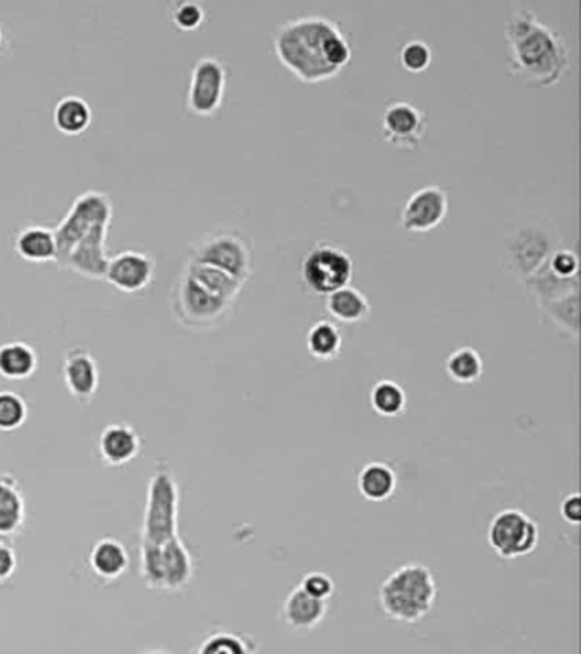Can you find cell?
<instances>
[{
	"label": "cell",
	"instance_id": "1",
	"mask_svg": "<svg viewBox=\"0 0 581 654\" xmlns=\"http://www.w3.org/2000/svg\"><path fill=\"white\" fill-rule=\"evenodd\" d=\"M178 486L168 467L150 481L143 535V576L152 588L180 590L193 576V561L178 539Z\"/></svg>",
	"mask_w": 581,
	"mask_h": 654
},
{
	"label": "cell",
	"instance_id": "2",
	"mask_svg": "<svg viewBox=\"0 0 581 654\" xmlns=\"http://www.w3.org/2000/svg\"><path fill=\"white\" fill-rule=\"evenodd\" d=\"M278 60L308 84L328 81L350 63L351 44L340 24L321 14L282 22L274 31Z\"/></svg>",
	"mask_w": 581,
	"mask_h": 654
},
{
	"label": "cell",
	"instance_id": "3",
	"mask_svg": "<svg viewBox=\"0 0 581 654\" xmlns=\"http://www.w3.org/2000/svg\"><path fill=\"white\" fill-rule=\"evenodd\" d=\"M509 67L527 84H558L570 70V48L558 31L530 9H517L504 24Z\"/></svg>",
	"mask_w": 581,
	"mask_h": 654
},
{
	"label": "cell",
	"instance_id": "4",
	"mask_svg": "<svg viewBox=\"0 0 581 654\" xmlns=\"http://www.w3.org/2000/svg\"><path fill=\"white\" fill-rule=\"evenodd\" d=\"M439 596L432 570L420 563H408L392 571L379 586V605L385 617L404 624H417L433 611Z\"/></svg>",
	"mask_w": 581,
	"mask_h": 654
},
{
	"label": "cell",
	"instance_id": "5",
	"mask_svg": "<svg viewBox=\"0 0 581 654\" xmlns=\"http://www.w3.org/2000/svg\"><path fill=\"white\" fill-rule=\"evenodd\" d=\"M234 300L223 299L194 282L181 270L171 289V308L176 319L190 330L219 328L231 312Z\"/></svg>",
	"mask_w": 581,
	"mask_h": 654
},
{
	"label": "cell",
	"instance_id": "6",
	"mask_svg": "<svg viewBox=\"0 0 581 654\" xmlns=\"http://www.w3.org/2000/svg\"><path fill=\"white\" fill-rule=\"evenodd\" d=\"M113 203L103 191L88 190L79 194L67 210L66 217L53 229L59 245L57 260H62L73 245L99 228H110Z\"/></svg>",
	"mask_w": 581,
	"mask_h": 654
},
{
	"label": "cell",
	"instance_id": "7",
	"mask_svg": "<svg viewBox=\"0 0 581 654\" xmlns=\"http://www.w3.org/2000/svg\"><path fill=\"white\" fill-rule=\"evenodd\" d=\"M190 260L210 264L246 283L251 274V249L239 232H207L191 244Z\"/></svg>",
	"mask_w": 581,
	"mask_h": 654
},
{
	"label": "cell",
	"instance_id": "8",
	"mask_svg": "<svg viewBox=\"0 0 581 654\" xmlns=\"http://www.w3.org/2000/svg\"><path fill=\"white\" fill-rule=\"evenodd\" d=\"M487 537L501 560L513 561L529 556L538 549L541 531L522 510L504 509L491 520Z\"/></svg>",
	"mask_w": 581,
	"mask_h": 654
},
{
	"label": "cell",
	"instance_id": "9",
	"mask_svg": "<svg viewBox=\"0 0 581 654\" xmlns=\"http://www.w3.org/2000/svg\"><path fill=\"white\" fill-rule=\"evenodd\" d=\"M305 285L318 295H330L347 286L353 276V260L333 242H318L309 251L300 268Z\"/></svg>",
	"mask_w": 581,
	"mask_h": 654
},
{
	"label": "cell",
	"instance_id": "10",
	"mask_svg": "<svg viewBox=\"0 0 581 654\" xmlns=\"http://www.w3.org/2000/svg\"><path fill=\"white\" fill-rule=\"evenodd\" d=\"M558 248V239L539 223H527L504 242V261L520 282L529 279Z\"/></svg>",
	"mask_w": 581,
	"mask_h": 654
},
{
	"label": "cell",
	"instance_id": "11",
	"mask_svg": "<svg viewBox=\"0 0 581 654\" xmlns=\"http://www.w3.org/2000/svg\"><path fill=\"white\" fill-rule=\"evenodd\" d=\"M227 88V67L217 57H201L191 70L188 85V110L198 117H210L219 110Z\"/></svg>",
	"mask_w": 581,
	"mask_h": 654
},
{
	"label": "cell",
	"instance_id": "12",
	"mask_svg": "<svg viewBox=\"0 0 581 654\" xmlns=\"http://www.w3.org/2000/svg\"><path fill=\"white\" fill-rule=\"evenodd\" d=\"M104 279L121 292H142L154 282V256L140 249H124L110 256Z\"/></svg>",
	"mask_w": 581,
	"mask_h": 654
},
{
	"label": "cell",
	"instance_id": "13",
	"mask_svg": "<svg viewBox=\"0 0 581 654\" xmlns=\"http://www.w3.org/2000/svg\"><path fill=\"white\" fill-rule=\"evenodd\" d=\"M449 210V197L437 184L414 191L402 207L401 225L410 232H428L435 229Z\"/></svg>",
	"mask_w": 581,
	"mask_h": 654
},
{
	"label": "cell",
	"instance_id": "14",
	"mask_svg": "<svg viewBox=\"0 0 581 654\" xmlns=\"http://www.w3.org/2000/svg\"><path fill=\"white\" fill-rule=\"evenodd\" d=\"M427 114L407 101H395L382 114V135L392 145L413 149L423 139Z\"/></svg>",
	"mask_w": 581,
	"mask_h": 654
},
{
	"label": "cell",
	"instance_id": "15",
	"mask_svg": "<svg viewBox=\"0 0 581 654\" xmlns=\"http://www.w3.org/2000/svg\"><path fill=\"white\" fill-rule=\"evenodd\" d=\"M108 232H110V228L96 229L73 245L69 253L57 263L60 268L76 271L88 279H104L108 261H110L107 253Z\"/></svg>",
	"mask_w": 581,
	"mask_h": 654
},
{
	"label": "cell",
	"instance_id": "16",
	"mask_svg": "<svg viewBox=\"0 0 581 654\" xmlns=\"http://www.w3.org/2000/svg\"><path fill=\"white\" fill-rule=\"evenodd\" d=\"M283 624L292 633H311L315 631L330 614V602L308 595L300 586H295L287 595L282 611Z\"/></svg>",
	"mask_w": 581,
	"mask_h": 654
},
{
	"label": "cell",
	"instance_id": "17",
	"mask_svg": "<svg viewBox=\"0 0 581 654\" xmlns=\"http://www.w3.org/2000/svg\"><path fill=\"white\" fill-rule=\"evenodd\" d=\"M63 381L70 395L81 404H88L94 398L99 385V370L89 350L73 348L67 351L63 359Z\"/></svg>",
	"mask_w": 581,
	"mask_h": 654
},
{
	"label": "cell",
	"instance_id": "18",
	"mask_svg": "<svg viewBox=\"0 0 581 654\" xmlns=\"http://www.w3.org/2000/svg\"><path fill=\"white\" fill-rule=\"evenodd\" d=\"M14 249L22 260L31 261V263L56 261L57 254H59L56 232L44 225H27V228L19 229L16 234Z\"/></svg>",
	"mask_w": 581,
	"mask_h": 654
},
{
	"label": "cell",
	"instance_id": "19",
	"mask_svg": "<svg viewBox=\"0 0 581 654\" xmlns=\"http://www.w3.org/2000/svg\"><path fill=\"white\" fill-rule=\"evenodd\" d=\"M139 450V435L127 424H110L99 436V452L107 464H129L137 457Z\"/></svg>",
	"mask_w": 581,
	"mask_h": 654
},
{
	"label": "cell",
	"instance_id": "20",
	"mask_svg": "<svg viewBox=\"0 0 581 654\" xmlns=\"http://www.w3.org/2000/svg\"><path fill=\"white\" fill-rule=\"evenodd\" d=\"M360 496L370 503H382L394 496L398 474L385 462H370L359 472L357 480Z\"/></svg>",
	"mask_w": 581,
	"mask_h": 654
},
{
	"label": "cell",
	"instance_id": "21",
	"mask_svg": "<svg viewBox=\"0 0 581 654\" xmlns=\"http://www.w3.org/2000/svg\"><path fill=\"white\" fill-rule=\"evenodd\" d=\"M539 309L544 312L545 318L554 325L555 330L563 333L564 336L578 341L580 338V290L542 302L539 304Z\"/></svg>",
	"mask_w": 581,
	"mask_h": 654
},
{
	"label": "cell",
	"instance_id": "22",
	"mask_svg": "<svg viewBox=\"0 0 581 654\" xmlns=\"http://www.w3.org/2000/svg\"><path fill=\"white\" fill-rule=\"evenodd\" d=\"M183 271H187L194 282L206 286L210 292L223 296V299H238L242 286H244V282L234 279L232 274L226 273L219 268L210 266V264L198 263V261L188 260L184 263Z\"/></svg>",
	"mask_w": 581,
	"mask_h": 654
},
{
	"label": "cell",
	"instance_id": "23",
	"mask_svg": "<svg viewBox=\"0 0 581 654\" xmlns=\"http://www.w3.org/2000/svg\"><path fill=\"white\" fill-rule=\"evenodd\" d=\"M91 121V107L81 95H63L53 110V123L66 135H79L86 132Z\"/></svg>",
	"mask_w": 581,
	"mask_h": 654
},
{
	"label": "cell",
	"instance_id": "24",
	"mask_svg": "<svg viewBox=\"0 0 581 654\" xmlns=\"http://www.w3.org/2000/svg\"><path fill=\"white\" fill-rule=\"evenodd\" d=\"M38 366L37 351L24 341H9L0 346V375L21 381L33 375Z\"/></svg>",
	"mask_w": 581,
	"mask_h": 654
},
{
	"label": "cell",
	"instance_id": "25",
	"mask_svg": "<svg viewBox=\"0 0 581 654\" xmlns=\"http://www.w3.org/2000/svg\"><path fill=\"white\" fill-rule=\"evenodd\" d=\"M522 283L538 299V304L567 295V293L574 292V290H580V276L563 279V276L555 274L549 268L548 260H545V263L535 273L530 274L529 279L523 280Z\"/></svg>",
	"mask_w": 581,
	"mask_h": 654
},
{
	"label": "cell",
	"instance_id": "26",
	"mask_svg": "<svg viewBox=\"0 0 581 654\" xmlns=\"http://www.w3.org/2000/svg\"><path fill=\"white\" fill-rule=\"evenodd\" d=\"M325 309L341 322H359L369 318V299L353 286H341L325 299Z\"/></svg>",
	"mask_w": 581,
	"mask_h": 654
},
{
	"label": "cell",
	"instance_id": "27",
	"mask_svg": "<svg viewBox=\"0 0 581 654\" xmlns=\"http://www.w3.org/2000/svg\"><path fill=\"white\" fill-rule=\"evenodd\" d=\"M193 654H261V647L248 634L220 628L201 641Z\"/></svg>",
	"mask_w": 581,
	"mask_h": 654
},
{
	"label": "cell",
	"instance_id": "28",
	"mask_svg": "<svg viewBox=\"0 0 581 654\" xmlns=\"http://www.w3.org/2000/svg\"><path fill=\"white\" fill-rule=\"evenodd\" d=\"M24 522V500L9 475H0V535H11Z\"/></svg>",
	"mask_w": 581,
	"mask_h": 654
},
{
	"label": "cell",
	"instance_id": "29",
	"mask_svg": "<svg viewBox=\"0 0 581 654\" xmlns=\"http://www.w3.org/2000/svg\"><path fill=\"white\" fill-rule=\"evenodd\" d=\"M343 346V336H341L338 325L331 321L315 322L308 333V350L314 359L328 362L340 355Z\"/></svg>",
	"mask_w": 581,
	"mask_h": 654
},
{
	"label": "cell",
	"instance_id": "30",
	"mask_svg": "<svg viewBox=\"0 0 581 654\" xmlns=\"http://www.w3.org/2000/svg\"><path fill=\"white\" fill-rule=\"evenodd\" d=\"M91 564L99 576L117 577L129 566V554L120 542L104 539L92 549Z\"/></svg>",
	"mask_w": 581,
	"mask_h": 654
},
{
	"label": "cell",
	"instance_id": "31",
	"mask_svg": "<svg viewBox=\"0 0 581 654\" xmlns=\"http://www.w3.org/2000/svg\"><path fill=\"white\" fill-rule=\"evenodd\" d=\"M445 370L453 382L464 385L474 384L483 375V360L474 348H458L447 359Z\"/></svg>",
	"mask_w": 581,
	"mask_h": 654
},
{
	"label": "cell",
	"instance_id": "32",
	"mask_svg": "<svg viewBox=\"0 0 581 654\" xmlns=\"http://www.w3.org/2000/svg\"><path fill=\"white\" fill-rule=\"evenodd\" d=\"M407 392L398 382L384 379V381L377 382L370 391V406L381 416H401L407 411Z\"/></svg>",
	"mask_w": 581,
	"mask_h": 654
},
{
	"label": "cell",
	"instance_id": "33",
	"mask_svg": "<svg viewBox=\"0 0 581 654\" xmlns=\"http://www.w3.org/2000/svg\"><path fill=\"white\" fill-rule=\"evenodd\" d=\"M27 404L14 392H0V430L11 432L27 420Z\"/></svg>",
	"mask_w": 581,
	"mask_h": 654
},
{
	"label": "cell",
	"instance_id": "34",
	"mask_svg": "<svg viewBox=\"0 0 581 654\" xmlns=\"http://www.w3.org/2000/svg\"><path fill=\"white\" fill-rule=\"evenodd\" d=\"M169 18L174 22L176 28L183 31H193L206 21V9L194 0H178L169 9Z\"/></svg>",
	"mask_w": 581,
	"mask_h": 654
},
{
	"label": "cell",
	"instance_id": "35",
	"mask_svg": "<svg viewBox=\"0 0 581 654\" xmlns=\"http://www.w3.org/2000/svg\"><path fill=\"white\" fill-rule=\"evenodd\" d=\"M432 60V48L423 40L408 41L399 50V62L410 72H423L430 67Z\"/></svg>",
	"mask_w": 581,
	"mask_h": 654
},
{
	"label": "cell",
	"instance_id": "36",
	"mask_svg": "<svg viewBox=\"0 0 581 654\" xmlns=\"http://www.w3.org/2000/svg\"><path fill=\"white\" fill-rule=\"evenodd\" d=\"M299 586L308 595L314 596L318 600H324V602H330L334 593H337V585H334L333 577L321 573V571H312V573L305 574Z\"/></svg>",
	"mask_w": 581,
	"mask_h": 654
},
{
	"label": "cell",
	"instance_id": "37",
	"mask_svg": "<svg viewBox=\"0 0 581 654\" xmlns=\"http://www.w3.org/2000/svg\"><path fill=\"white\" fill-rule=\"evenodd\" d=\"M548 264L555 274H560L563 279L578 276V256L573 249L558 245L548 258Z\"/></svg>",
	"mask_w": 581,
	"mask_h": 654
},
{
	"label": "cell",
	"instance_id": "38",
	"mask_svg": "<svg viewBox=\"0 0 581 654\" xmlns=\"http://www.w3.org/2000/svg\"><path fill=\"white\" fill-rule=\"evenodd\" d=\"M561 516L570 525H580L581 523V496L578 493L564 497L561 503Z\"/></svg>",
	"mask_w": 581,
	"mask_h": 654
},
{
	"label": "cell",
	"instance_id": "39",
	"mask_svg": "<svg viewBox=\"0 0 581 654\" xmlns=\"http://www.w3.org/2000/svg\"><path fill=\"white\" fill-rule=\"evenodd\" d=\"M16 570V556L12 549L0 544V582H4Z\"/></svg>",
	"mask_w": 581,
	"mask_h": 654
},
{
	"label": "cell",
	"instance_id": "40",
	"mask_svg": "<svg viewBox=\"0 0 581 654\" xmlns=\"http://www.w3.org/2000/svg\"><path fill=\"white\" fill-rule=\"evenodd\" d=\"M143 654H171L168 653V651H162V650H152V651H146V653Z\"/></svg>",
	"mask_w": 581,
	"mask_h": 654
},
{
	"label": "cell",
	"instance_id": "41",
	"mask_svg": "<svg viewBox=\"0 0 581 654\" xmlns=\"http://www.w3.org/2000/svg\"><path fill=\"white\" fill-rule=\"evenodd\" d=\"M2 44H4V31L0 28V50H2Z\"/></svg>",
	"mask_w": 581,
	"mask_h": 654
}]
</instances>
